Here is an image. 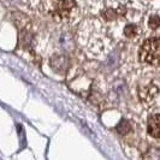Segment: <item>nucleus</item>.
Returning a JSON list of instances; mask_svg holds the SVG:
<instances>
[{
    "mask_svg": "<svg viewBox=\"0 0 160 160\" xmlns=\"http://www.w3.org/2000/svg\"><path fill=\"white\" fill-rule=\"evenodd\" d=\"M140 59L146 64L160 65V38L144 41L140 48Z\"/></svg>",
    "mask_w": 160,
    "mask_h": 160,
    "instance_id": "1",
    "label": "nucleus"
},
{
    "mask_svg": "<svg viewBox=\"0 0 160 160\" xmlns=\"http://www.w3.org/2000/svg\"><path fill=\"white\" fill-rule=\"evenodd\" d=\"M76 8L77 5L73 0H54L48 12L59 19L66 21L73 16Z\"/></svg>",
    "mask_w": 160,
    "mask_h": 160,
    "instance_id": "2",
    "label": "nucleus"
},
{
    "mask_svg": "<svg viewBox=\"0 0 160 160\" xmlns=\"http://www.w3.org/2000/svg\"><path fill=\"white\" fill-rule=\"evenodd\" d=\"M148 134L155 138H160V113L152 116L148 119V125H147Z\"/></svg>",
    "mask_w": 160,
    "mask_h": 160,
    "instance_id": "3",
    "label": "nucleus"
},
{
    "mask_svg": "<svg viewBox=\"0 0 160 160\" xmlns=\"http://www.w3.org/2000/svg\"><path fill=\"white\" fill-rule=\"evenodd\" d=\"M157 93H158L157 87H154L152 84L151 86H146V87L140 89V98H141V100L143 102H151Z\"/></svg>",
    "mask_w": 160,
    "mask_h": 160,
    "instance_id": "4",
    "label": "nucleus"
},
{
    "mask_svg": "<svg viewBox=\"0 0 160 160\" xmlns=\"http://www.w3.org/2000/svg\"><path fill=\"white\" fill-rule=\"evenodd\" d=\"M117 130L119 131L122 135H125V134H128L129 131L131 130V127H130L129 122H127V120H122L119 124H118V127H117Z\"/></svg>",
    "mask_w": 160,
    "mask_h": 160,
    "instance_id": "5",
    "label": "nucleus"
},
{
    "mask_svg": "<svg viewBox=\"0 0 160 160\" xmlns=\"http://www.w3.org/2000/svg\"><path fill=\"white\" fill-rule=\"evenodd\" d=\"M136 32H137V28L136 25H134V24H129V25L125 27V29H124V34L128 38H134L136 35Z\"/></svg>",
    "mask_w": 160,
    "mask_h": 160,
    "instance_id": "6",
    "label": "nucleus"
},
{
    "mask_svg": "<svg viewBox=\"0 0 160 160\" xmlns=\"http://www.w3.org/2000/svg\"><path fill=\"white\" fill-rule=\"evenodd\" d=\"M148 25L151 29H157L160 27V17L154 15V16H151L149 21H148Z\"/></svg>",
    "mask_w": 160,
    "mask_h": 160,
    "instance_id": "7",
    "label": "nucleus"
}]
</instances>
